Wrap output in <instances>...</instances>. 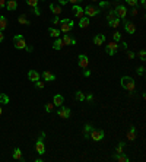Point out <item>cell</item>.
I'll return each mask as SVG.
<instances>
[{"mask_svg":"<svg viewBox=\"0 0 146 162\" xmlns=\"http://www.w3.org/2000/svg\"><path fill=\"white\" fill-rule=\"evenodd\" d=\"M114 13H115V16L120 19H123V18H126V15H127V9H126V6H121V5H118L117 7H115V10H114Z\"/></svg>","mask_w":146,"mask_h":162,"instance_id":"5b68a950","label":"cell"},{"mask_svg":"<svg viewBox=\"0 0 146 162\" xmlns=\"http://www.w3.org/2000/svg\"><path fill=\"white\" fill-rule=\"evenodd\" d=\"M118 48H123V50H127V42H121V45Z\"/></svg>","mask_w":146,"mask_h":162,"instance_id":"7bdbcfd3","label":"cell"},{"mask_svg":"<svg viewBox=\"0 0 146 162\" xmlns=\"http://www.w3.org/2000/svg\"><path fill=\"white\" fill-rule=\"evenodd\" d=\"M27 5L31 7H35V6H38V0H27Z\"/></svg>","mask_w":146,"mask_h":162,"instance_id":"1f68e13d","label":"cell"},{"mask_svg":"<svg viewBox=\"0 0 146 162\" xmlns=\"http://www.w3.org/2000/svg\"><path fill=\"white\" fill-rule=\"evenodd\" d=\"M104 131L102 130H91V139H92V140L93 142H100V140H102V139H104Z\"/></svg>","mask_w":146,"mask_h":162,"instance_id":"277c9868","label":"cell"},{"mask_svg":"<svg viewBox=\"0 0 146 162\" xmlns=\"http://www.w3.org/2000/svg\"><path fill=\"white\" fill-rule=\"evenodd\" d=\"M140 3H142V5L145 6V3H146V0H140Z\"/></svg>","mask_w":146,"mask_h":162,"instance_id":"11a10c76","label":"cell"},{"mask_svg":"<svg viewBox=\"0 0 146 162\" xmlns=\"http://www.w3.org/2000/svg\"><path fill=\"white\" fill-rule=\"evenodd\" d=\"M75 98H76L78 101H83V99H85V95L82 94L81 91H78V92H76V95H75Z\"/></svg>","mask_w":146,"mask_h":162,"instance_id":"4dcf8cb0","label":"cell"},{"mask_svg":"<svg viewBox=\"0 0 146 162\" xmlns=\"http://www.w3.org/2000/svg\"><path fill=\"white\" fill-rule=\"evenodd\" d=\"M132 15H133V16H137V9H136V7L132 10Z\"/></svg>","mask_w":146,"mask_h":162,"instance_id":"681fc988","label":"cell"},{"mask_svg":"<svg viewBox=\"0 0 146 162\" xmlns=\"http://www.w3.org/2000/svg\"><path fill=\"white\" fill-rule=\"evenodd\" d=\"M117 16H115V13H114V10H110L108 13H107V19H108V22H111V20H114Z\"/></svg>","mask_w":146,"mask_h":162,"instance_id":"f1b7e54d","label":"cell"},{"mask_svg":"<svg viewBox=\"0 0 146 162\" xmlns=\"http://www.w3.org/2000/svg\"><path fill=\"white\" fill-rule=\"evenodd\" d=\"M85 76H86V78L91 76V72H89V70H85Z\"/></svg>","mask_w":146,"mask_h":162,"instance_id":"f5cc1de1","label":"cell"},{"mask_svg":"<svg viewBox=\"0 0 146 162\" xmlns=\"http://www.w3.org/2000/svg\"><path fill=\"white\" fill-rule=\"evenodd\" d=\"M6 27H8V20H6V18H5V16H0V31L6 29Z\"/></svg>","mask_w":146,"mask_h":162,"instance_id":"d4e9b609","label":"cell"},{"mask_svg":"<svg viewBox=\"0 0 146 162\" xmlns=\"http://www.w3.org/2000/svg\"><path fill=\"white\" fill-rule=\"evenodd\" d=\"M57 114H59V117H61V118H69V117H70V110H69V108H66V107H61V105H60V108H59Z\"/></svg>","mask_w":146,"mask_h":162,"instance_id":"9c48e42d","label":"cell"},{"mask_svg":"<svg viewBox=\"0 0 146 162\" xmlns=\"http://www.w3.org/2000/svg\"><path fill=\"white\" fill-rule=\"evenodd\" d=\"M137 73H139V75H143V73H145V67H143V66H142V67H137Z\"/></svg>","mask_w":146,"mask_h":162,"instance_id":"f35d334b","label":"cell"},{"mask_svg":"<svg viewBox=\"0 0 146 162\" xmlns=\"http://www.w3.org/2000/svg\"><path fill=\"white\" fill-rule=\"evenodd\" d=\"M6 6V0H0V9H3Z\"/></svg>","mask_w":146,"mask_h":162,"instance_id":"ee69618b","label":"cell"},{"mask_svg":"<svg viewBox=\"0 0 146 162\" xmlns=\"http://www.w3.org/2000/svg\"><path fill=\"white\" fill-rule=\"evenodd\" d=\"M91 124H86L85 126V129H83V131H85V137H89V131H91Z\"/></svg>","mask_w":146,"mask_h":162,"instance_id":"d6a6232c","label":"cell"},{"mask_svg":"<svg viewBox=\"0 0 146 162\" xmlns=\"http://www.w3.org/2000/svg\"><path fill=\"white\" fill-rule=\"evenodd\" d=\"M63 102H64V98H63V95H54L53 104H54L56 107H60V105H63Z\"/></svg>","mask_w":146,"mask_h":162,"instance_id":"e0dca14e","label":"cell"},{"mask_svg":"<svg viewBox=\"0 0 146 162\" xmlns=\"http://www.w3.org/2000/svg\"><path fill=\"white\" fill-rule=\"evenodd\" d=\"M42 78H44V80H47V82H51V80L56 79V76H54L51 72H48V70H45V72L42 73Z\"/></svg>","mask_w":146,"mask_h":162,"instance_id":"d6986e66","label":"cell"},{"mask_svg":"<svg viewBox=\"0 0 146 162\" xmlns=\"http://www.w3.org/2000/svg\"><path fill=\"white\" fill-rule=\"evenodd\" d=\"M34 13H35L37 16H40V15H41V12H40V9H38V6H35V7H34Z\"/></svg>","mask_w":146,"mask_h":162,"instance_id":"b9f144b4","label":"cell"},{"mask_svg":"<svg viewBox=\"0 0 146 162\" xmlns=\"http://www.w3.org/2000/svg\"><path fill=\"white\" fill-rule=\"evenodd\" d=\"M120 153H124V143H120L115 149V155H120Z\"/></svg>","mask_w":146,"mask_h":162,"instance_id":"83f0119b","label":"cell"},{"mask_svg":"<svg viewBox=\"0 0 146 162\" xmlns=\"http://www.w3.org/2000/svg\"><path fill=\"white\" fill-rule=\"evenodd\" d=\"M121 86H123L126 91H129V92H133L136 89V82L130 76H123L121 78Z\"/></svg>","mask_w":146,"mask_h":162,"instance_id":"6da1fadb","label":"cell"},{"mask_svg":"<svg viewBox=\"0 0 146 162\" xmlns=\"http://www.w3.org/2000/svg\"><path fill=\"white\" fill-rule=\"evenodd\" d=\"M79 27L81 28H88L89 27V18L88 16H83L79 19Z\"/></svg>","mask_w":146,"mask_h":162,"instance_id":"ac0fdd59","label":"cell"},{"mask_svg":"<svg viewBox=\"0 0 146 162\" xmlns=\"http://www.w3.org/2000/svg\"><path fill=\"white\" fill-rule=\"evenodd\" d=\"M35 150H37V153H40V155H44V152H45V146H44V142H42L41 137L38 139L37 143H35Z\"/></svg>","mask_w":146,"mask_h":162,"instance_id":"30bf717a","label":"cell"},{"mask_svg":"<svg viewBox=\"0 0 146 162\" xmlns=\"http://www.w3.org/2000/svg\"><path fill=\"white\" fill-rule=\"evenodd\" d=\"M139 59H140L142 61H145V59H146V51H145V50H140V51H139Z\"/></svg>","mask_w":146,"mask_h":162,"instance_id":"e575fe53","label":"cell"},{"mask_svg":"<svg viewBox=\"0 0 146 162\" xmlns=\"http://www.w3.org/2000/svg\"><path fill=\"white\" fill-rule=\"evenodd\" d=\"M37 88H38V89H42V88H44V82L37 80Z\"/></svg>","mask_w":146,"mask_h":162,"instance_id":"ab89813d","label":"cell"},{"mask_svg":"<svg viewBox=\"0 0 146 162\" xmlns=\"http://www.w3.org/2000/svg\"><path fill=\"white\" fill-rule=\"evenodd\" d=\"M126 137H127V140H134V139H136V129H134V126H132V127L129 129Z\"/></svg>","mask_w":146,"mask_h":162,"instance_id":"4fadbf2b","label":"cell"},{"mask_svg":"<svg viewBox=\"0 0 146 162\" xmlns=\"http://www.w3.org/2000/svg\"><path fill=\"white\" fill-rule=\"evenodd\" d=\"M124 29L129 34H134L136 32V25L133 24V22H126V24H124Z\"/></svg>","mask_w":146,"mask_h":162,"instance_id":"7c38bea8","label":"cell"},{"mask_svg":"<svg viewBox=\"0 0 146 162\" xmlns=\"http://www.w3.org/2000/svg\"><path fill=\"white\" fill-rule=\"evenodd\" d=\"M50 9H51V12H53L56 16L61 13V6H60V5H54V3H53V5H50Z\"/></svg>","mask_w":146,"mask_h":162,"instance_id":"ffe728a7","label":"cell"},{"mask_svg":"<svg viewBox=\"0 0 146 162\" xmlns=\"http://www.w3.org/2000/svg\"><path fill=\"white\" fill-rule=\"evenodd\" d=\"M28 79H29V80H32V82H37V80H40V73H38L37 70H29V73H28Z\"/></svg>","mask_w":146,"mask_h":162,"instance_id":"5bb4252c","label":"cell"},{"mask_svg":"<svg viewBox=\"0 0 146 162\" xmlns=\"http://www.w3.org/2000/svg\"><path fill=\"white\" fill-rule=\"evenodd\" d=\"M64 47V44H63V39L59 37V38H56V41H54V44H53V48L54 50H61Z\"/></svg>","mask_w":146,"mask_h":162,"instance_id":"2e32d148","label":"cell"},{"mask_svg":"<svg viewBox=\"0 0 146 162\" xmlns=\"http://www.w3.org/2000/svg\"><path fill=\"white\" fill-rule=\"evenodd\" d=\"M13 45L18 50H23L27 47V42H25V39H23L22 35H15L13 37Z\"/></svg>","mask_w":146,"mask_h":162,"instance_id":"7a4b0ae2","label":"cell"},{"mask_svg":"<svg viewBox=\"0 0 146 162\" xmlns=\"http://www.w3.org/2000/svg\"><path fill=\"white\" fill-rule=\"evenodd\" d=\"M25 48H27V50H28V51H29V53H31V51H32V50H34V48H32V47H29V45H27V47H25Z\"/></svg>","mask_w":146,"mask_h":162,"instance_id":"816d5d0a","label":"cell"},{"mask_svg":"<svg viewBox=\"0 0 146 162\" xmlns=\"http://www.w3.org/2000/svg\"><path fill=\"white\" fill-rule=\"evenodd\" d=\"M53 108H54V104H45V111L47 112H51Z\"/></svg>","mask_w":146,"mask_h":162,"instance_id":"d590c367","label":"cell"},{"mask_svg":"<svg viewBox=\"0 0 146 162\" xmlns=\"http://www.w3.org/2000/svg\"><path fill=\"white\" fill-rule=\"evenodd\" d=\"M61 39H63V44H64V45H69V44H76V41L73 39L70 35H64Z\"/></svg>","mask_w":146,"mask_h":162,"instance_id":"44dd1931","label":"cell"},{"mask_svg":"<svg viewBox=\"0 0 146 162\" xmlns=\"http://www.w3.org/2000/svg\"><path fill=\"white\" fill-rule=\"evenodd\" d=\"M18 20H19V24H22V25H29L31 24V22L28 20V18H27V15H20Z\"/></svg>","mask_w":146,"mask_h":162,"instance_id":"603a6c76","label":"cell"},{"mask_svg":"<svg viewBox=\"0 0 146 162\" xmlns=\"http://www.w3.org/2000/svg\"><path fill=\"white\" fill-rule=\"evenodd\" d=\"M53 24H56V25H60V19H59L57 16H56V18L53 19Z\"/></svg>","mask_w":146,"mask_h":162,"instance_id":"f6af8a7d","label":"cell"},{"mask_svg":"<svg viewBox=\"0 0 146 162\" xmlns=\"http://www.w3.org/2000/svg\"><path fill=\"white\" fill-rule=\"evenodd\" d=\"M127 57H129V59H134V53H133V51H129V53H127Z\"/></svg>","mask_w":146,"mask_h":162,"instance_id":"c3c4849f","label":"cell"},{"mask_svg":"<svg viewBox=\"0 0 146 162\" xmlns=\"http://www.w3.org/2000/svg\"><path fill=\"white\" fill-rule=\"evenodd\" d=\"M108 5H110V3H107V2H101V3H100V7L102 9V7H107Z\"/></svg>","mask_w":146,"mask_h":162,"instance_id":"bcb514c9","label":"cell"},{"mask_svg":"<svg viewBox=\"0 0 146 162\" xmlns=\"http://www.w3.org/2000/svg\"><path fill=\"white\" fill-rule=\"evenodd\" d=\"M48 32H50V35L54 37V38H59L60 37V31L56 29V28H50V29H48Z\"/></svg>","mask_w":146,"mask_h":162,"instance_id":"484cf974","label":"cell"},{"mask_svg":"<svg viewBox=\"0 0 146 162\" xmlns=\"http://www.w3.org/2000/svg\"><path fill=\"white\" fill-rule=\"evenodd\" d=\"M13 159H22V152H20L19 148H16L13 150Z\"/></svg>","mask_w":146,"mask_h":162,"instance_id":"4316f807","label":"cell"},{"mask_svg":"<svg viewBox=\"0 0 146 162\" xmlns=\"http://www.w3.org/2000/svg\"><path fill=\"white\" fill-rule=\"evenodd\" d=\"M0 102H2V104H8L9 102V97H6L5 94H2V97H0Z\"/></svg>","mask_w":146,"mask_h":162,"instance_id":"836d02e7","label":"cell"},{"mask_svg":"<svg viewBox=\"0 0 146 162\" xmlns=\"http://www.w3.org/2000/svg\"><path fill=\"white\" fill-rule=\"evenodd\" d=\"M2 112H3V110H2V107H0V115H2Z\"/></svg>","mask_w":146,"mask_h":162,"instance_id":"9f6ffc18","label":"cell"},{"mask_svg":"<svg viewBox=\"0 0 146 162\" xmlns=\"http://www.w3.org/2000/svg\"><path fill=\"white\" fill-rule=\"evenodd\" d=\"M114 159H115V161H118V162H127V161H129V158H127L126 155H123V153L115 155V156H114Z\"/></svg>","mask_w":146,"mask_h":162,"instance_id":"cb8c5ba5","label":"cell"},{"mask_svg":"<svg viewBox=\"0 0 146 162\" xmlns=\"http://www.w3.org/2000/svg\"><path fill=\"white\" fill-rule=\"evenodd\" d=\"M105 50H107V53H108L110 56H114V54L117 53V50H118V45H117V42H115V41H111V42H108V44H107Z\"/></svg>","mask_w":146,"mask_h":162,"instance_id":"8992f818","label":"cell"},{"mask_svg":"<svg viewBox=\"0 0 146 162\" xmlns=\"http://www.w3.org/2000/svg\"><path fill=\"white\" fill-rule=\"evenodd\" d=\"M93 2H98V0H93Z\"/></svg>","mask_w":146,"mask_h":162,"instance_id":"680465c9","label":"cell"},{"mask_svg":"<svg viewBox=\"0 0 146 162\" xmlns=\"http://www.w3.org/2000/svg\"><path fill=\"white\" fill-rule=\"evenodd\" d=\"M85 99H88V101H92V99H93V95H92V94H88V95L85 97Z\"/></svg>","mask_w":146,"mask_h":162,"instance_id":"7dc6e473","label":"cell"},{"mask_svg":"<svg viewBox=\"0 0 146 162\" xmlns=\"http://www.w3.org/2000/svg\"><path fill=\"white\" fill-rule=\"evenodd\" d=\"M113 38H114V41L117 42V41H120V39H121V34H120V32H114Z\"/></svg>","mask_w":146,"mask_h":162,"instance_id":"8d00e7d4","label":"cell"},{"mask_svg":"<svg viewBox=\"0 0 146 162\" xmlns=\"http://www.w3.org/2000/svg\"><path fill=\"white\" fill-rule=\"evenodd\" d=\"M60 28H61V31L64 34L70 32L72 28H73V20L72 19H63V20H60Z\"/></svg>","mask_w":146,"mask_h":162,"instance_id":"3957f363","label":"cell"},{"mask_svg":"<svg viewBox=\"0 0 146 162\" xmlns=\"http://www.w3.org/2000/svg\"><path fill=\"white\" fill-rule=\"evenodd\" d=\"M104 41H105V37H104V35H96V37L93 38V42H95L96 45H102Z\"/></svg>","mask_w":146,"mask_h":162,"instance_id":"7402d4cb","label":"cell"},{"mask_svg":"<svg viewBox=\"0 0 146 162\" xmlns=\"http://www.w3.org/2000/svg\"><path fill=\"white\" fill-rule=\"evenodd\" d=\"M83 12H85V15H86L88 18H92V16H96V15H98L100 9H98V7H93V6H88L86 9H83Z\"/></svg>","mask_w":146,"mask_h":162,"instance_id":"52a82bcc","label":"cell"},{"mask_svg":"<svg viewBox=\"0 0 146 162\" xmlns=\"http://www.w3.org/2000/svg\"><path fill=\"white\" fill-rule=\"evenodd\" d=\"M118 25H120L118 18H115L114 20H111V22H110V27H111V28H118Z\"/></svg>","mask_w":146,"mask_h":162,"instance_id":"f546056e","label":"cell"},{"mask_svg":"<svg viewBox=\"0 0 146 162\" xmlns=\"http://www.w3.org/2000/svg\"><path fill=\"white\" fill-rule=\"evenodd\" d=\"M60 3H61V5H64V3H67V0H60Z\"/></svg>","mask_w":146,"mask_h":162,"instance_id":"db71d44e","label":"cell"},{"mask_svg":"<svg viewBox=\"0 0 146 162\" xmlns=\"http://www.w3.org/2000/svg\"><path fill=\"white\" fill-rule=\"evenodd\" d=\"M6 7H8V10H16L18 9L16 0H6Z\"/></svg>","mask_w":146,"mask_h":162,"instance_id":"9a60e30c","label":"cell"},{"mask_svg":"<svg viewBox=\"0 0 146 162\" xmlns=\"http://www.w3.org/2000/svg\"><path fill=\"white\" fill-rule=\"evenodd\" d=\"M0 97H2V92H0Z\"/></svg>","mask_w":146,"mask_h":162,"instance_id":"6f0895ef","label":"cell"},{"mask_svg":"<svg viewBox=\"0 0 146 162\" xmlns=\"http://www.w3.org/2000/svg\"><path fill=\"white\" fill-rule=\"evenodd\" d=\"M126 3H127L129 6H133V7H134V6L137 5V0H126Z\"/></svg>","mask_w":146,"mask_h":162,"instance_id":"74e56055","label":"cell"},{"mask_svg":"<svg viewBox=\"0 0 146 162\" xmlns=\"http://www.w3.org/2000/svg\"><path fill=\"white\" fill-rule=\"evenodd\" d=\"M72 10H73V15H75L76 18H79V19L85 16V12H83V9L79 5H73V9Z\"/></svg>","mask_w":146,"mask_h":162,"instance_id":"8fae6325","label":"cell"},{"mask_svg":"<svg viewBox=\"0 0 146 162\" xmlns=\"http://www.w3.org/2000/svg\"><path fill=\"white\" fill-rule=\"evenodd\" d=\"M78 63H79V67L86 69V67L89 66V59H88V56L81 54V56H79V59H78Z\"/></svg>","mask_w":146,"mask_h":162,"instance_id":"ba28073f","label":"cell"},{"mask_svg":"<svg viewBox=\"0 0 146 162\" xmlns=\"http://www.w3.org/2000/svg\"><path fill=\"white\" fill-rule=\"evenodd\" d=\"M3 38H5V35H3V32H2V31H0V42L3 41Z\"/></svg>","mask_w":146,"mask_h":162,"instance_id":"f907efd6","label":"cell"},{"mask_svg":"<svg viewBox=\"0 0 146 162\" xmlns=\"http://www.w3.org/2000/svg\"><path fill=\"white\" fill-rule=\"evenodd\" d=\"M67 2H70L72 5H79V3L82 2V0H67Z\"/></svg>","mask_w":146,"mask_h":162,"instance_id":"60d3db41","label":"cell"}]
</instances>
